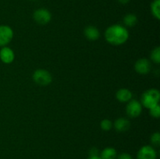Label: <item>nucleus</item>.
Instances as JSON below:
<instances>
[{"instance_id":"obj_1","label":"nucleus","mask_w":160,"mask_h":159,"mask_svg":"<svg viewBox=\"0 0 160 159\" xmlns=\"http://www.w3.org/2000/svg\"><path fill=\"white\" fill-rule=\"evenodd\" d=\"M105 37L108 43L112 45H121L129 38V32L125 26L113 24L109 26L105 32Z\"/></svg>"},{"instance_id":"obj_2","label":"nucleus","mask_w":160,"mask_h":159,"mask_svg":"<svg viewBox=\"0 0 160 159\" xmlns=\"http://www.w3.org/2000/svg\"><path fill=\"white\" fill-rule=\"evenodd\" d=\"M160 100V94L157 89L152 88L144 92L141 98V104L146 108H151L159 104Z\"/></svg>"},{"instance_id":"obj_3","label":"nucleus","mask_w":160,"mask_h":159,"mask_svg":"<svg viewBox=\"0 0 160 159\" xmlns=\"http://www.w3.org/2000/svg\"><path fill=\"white\" fill-rule=\"evenodd\" d=\"M33 80L39 86H48L52 80V76L48 70L38 69L33 73Z\"/></svg>"},{"instance_id":"obj_4","label":"nucleus","mask_w":160,"mask_h":159,"mask_svg":"<svg viewBox=\"0 0 160 159\" xmlns=\"http://www.w3.org/2000/svg\"><path fill=\"white\" fill-rule=\"evenodd\" d=\"M34 21L40 25H45L50 22L52 19V14L48 9L41 8L36 9L33 14Z\"/></svg>"},{"instance_id":"obj_5","label":"nucleus","mask_w":160,"mask_h":159,"mask_svg":"<svg viewBox=\"0 0 160 159\" xmlns=\"http://www.w3.org/2000/svg\"><path fill=\"white\" fill-rule=\"evenodd\" d=\"M127 115L131 118H137L142 114V105L138 100H132L128 102L126 106Z\"/></svg>"},{"instance_id":"obj_6","label":"nucleus","mask_w":160,"mask_h":159,"mask_svg":"<svg viewBox=\"0 0 160 159\" xmlns=\"http://www.w3.org/2000/svg\"><path fill=\"white\" fill-rule=\"evenodd\" d=\"M13 31L8 25H0V46H6L13 37Z\"/></svg>"},{"instance_id":"obj_7","label":"nucleus","mask_w":160,"mask_h":159,"mask_svg":"<svg viewBox=\"0 0 160 159\" xmlns=\"http://www.w3.org/2000/svg\"><path fill=\"white\" fill-rule=\"evenodd\" d=\"M157 153L155 148L150 145L142 147L138 151L137 159H156Z\"/></svg>"},{"instance_id":"obj_8","label":"nucleus","mask_w":160,"mask_h":159,"mask_svg":"<svg viewBox=\"0 0 160 159\" xmlns=\"http://www.w3.org/2000/svg\"><path fill=\"white\" fill-rule=\"evenodd\" d=\"M151 67L152 65L150 61L145 58L139 59L134 64V70L141 75L148 74L151 70Z\"/></svg>"},{"instance_id":"obj_9","label":"nucleus","mask_w":160,"mask_h":159,"mask_svg":"<svg viewBox=\"0 0 160 159\" xmlns=\"http://www.w3.org/2000/svg\"><path fill=\"white\" fill-rule=\"evenodd\" d=\"M15 59L14 51L10 48L4 46L0 49V59L5 64H10Z\"/></svg>"},{"instance_id":"obj_10","label":"nucleus","mask_w":160,"mask_h":159,"mask_svg":"<svg viewBox=\"0 0 160 159\" xmlns=\"http://www.w3.org/2000/svg\"><path fill=\"white\" fill-rule=\"evenodd\" d=\"M113 127L117 132H126L131 127V123L128 118L120 117L114 122Z\"/></svg>"},{"instance_id":"obj_11","label":"nucleus","mask_w":160,"mask_h":159,"mask_svg":"<svg viewBox=\"0 0 160 159\" xmlns=\"http://www.w3.org/2000/svg\"><path fill=\"white\" fill-rule=\"evenodd\" d=\"M132 92L127 88H121L117 90L116 98L120 102H128L132 99Z\"/></svg>"},{"instance_id":"obj_12","label":"nucleus","mask_w":160,"mask_h":159,"mask_svg":"<svg viewBox=\"0 0 160 159\" xmlns=\"http://www.w3.org/2000/svg\"><path fill=\"white\" fill-rule=\"evenodd\" d=\"M84 34L86 38L90 41H96L100 37L99 31L98 28L94 26H88L87 27L84 28Z\"/></svg>"},{"instance_id":"obj_13","label":"nucleus","mask_w":160,"mask_h":159,"mask_svg":"<svg viewBox=\"0 0 160 159\" xmlns=\"http://www.w3.org/2000/svg\"><path fill=\"white\" fill-rule=\"evenodd\" d=\"M101 159H117V150L113 147H106L100 154Z\"/></svg>"},{"instance_id":"obj_14","label":"nucleus","mask_w":160,"mask_h":159,"mask_svg":"<svg viewBox=\"0 0 160 159\" xmlns=\"http://www.w3.org/2000/svg\"><path fill=\"white\" fill-rule=\"evenodd\" d=\"M123 23H124L125 26H129V27H132V26H135L138 23L137 16L133 13L127 14L123 17Z\"/></svg>"},{"instance_id":"obj_15","label":"nucleus","mask_w":160,"mask_h":159,"mask_svg":"<svg viewBox=\"0 0 160 159\" xmlns=\"http://www.w3.org/2000/svg\"><path fill=\"white\" fill-rule=\"evenodd\" d=\"M151 12L157 20L160 19V0H154L151 4Z\"/></svg>"},{"instance_id":"obj_16","label":"nucleus","mask_w":160,"mask_h":159,"mask_svg":"<svg viewBox=\"0 0 160 159\" xmlns=\"http://www.w3.org/2000/svg\"><path fill=\"white\" fill-rule=\"evenodd\" d=\"M151 59L155 63H160V48L156 47L151 52Z\"/></svg>"},{"instance_id":"obj_17","label":"nucleus","mask_w":160,"mask_h":159,"mask_svg":"<svg viewBox=\"0 0 160 159\" xmlns=\"http://www.w3.org/2000/svg\"><path fill=\"white\" fill-rule=\"evenodd\" d=\"M100 126H101V129L104 131H109L113 126V123H112V121L108 118H105V119L102 120L101 123H100Z\"/></svg>"},{"instance_id":"obj_18","label":"nucleus","mask_w":160,"mask_h":159,"mask_svg":"<svg viewBox=\"0 0 160 159\" xmlns=\"http://www.w3.org/2000/svg\"><path fill=\"white\" fill-rule=\"evenodd\" d=\"M151 143L154 146L158 147L160 144V133L159 132H154L152 135L151 136Z\"/></svg>"},{"instance_id":"obj_19","label":"nucleus","mask_w":160,"mask_h":159,"mask_svg":"<svg viewBox=\"0 0 160 159\" xmlns=\"http://www.w3.org/2000/svg\"><path fill=\"white\" fill-rule=\"evenodd\" d=\"M149 112H150V115H151L152 117L153 118H159L160 116V107L159 104L157 105L154 106V107L151 108L149 109Z\"/></svg>"},{"instance_id":"obj_20","label":"nucleus","mask_w":160,"mask_h":159,"mask_svg":"<svg viewBox=\"0 0 160 159\" xmlns=\"http://www.w3.org/2000/svg\"><path fill=\"white\" fill-rule=\"evenodd\" d=\"M117 159H133V157L128 153H121L120 154L117 155Z\"/></svg>"},{"instance_id":"obj_21","label":"nucleus","mask_w":160,"mask_h":159,"mask_svg":"<svg viewBox=\"0 0 160 159\" xmlns=\"http://www.w3.org/2000/svg\"><path fill=\"white\" fill-rule=\"evenodd\" d=\"M98 154H99V151L95 147L92 148L89 151V156H98Z\"/></svg>"},{"instance_id":"obj_22","label":"nucleus","mask_w":160,"mask_h":159,"mask_svg":"<svg viewBox=\"0 0 160 159\" xmlns=\"http://www.w3.org/2000/svg\"><path fill=\"white\" fill-rule=\"evenodd\" d=\"M88 159H101L99 156H89Z\"/></svg>"},{"instance_id":"obj_23","label":"nucleus","mask_w":160,"mask_h":159,"mask_svg":"<svg viewBox=\"0 0 160 159\" xmlns=\"http://www.w3.org/2000/svg\"><path fill=\"white\" fill-rule=\"evenodd\" d=\"M121 4H127L128 2H129L130 0H118Z\"/></svg>"}]
</instances>
